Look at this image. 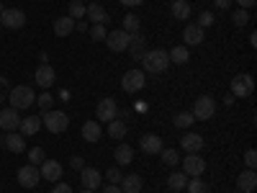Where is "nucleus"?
<instances>
[{
	"mask_svg": "<svg viewBox=\"0 0 257 193\" xmlns=\"http://www.w3.org/2000/svg\"><path fill=\"white\" fill-rule=\"evenodd\" d=\"M144 85H147V72H142V70H128L121 77V88L126 93H139Z\"/></svg>",
	"mask_w": 257,
	"mask_h": 193,
	"instance_id": "39448f33",
	"label": "nucleus"
},
{
	"mask_svg": "<svg viewBox=\"0 0 257 193\" xmlns=\"http://www.w3.org/2000/svg\"><path fill=\"white\" fill-rule=\"evenodd\" d=\"M237 3H239V8H244V11H247V8H252V6L257 3V0H237Z\"/></svg>",
	"mask_w": 257,
	"mask_h": 193,
	"instance_id": "8fccbe9b",
	"label": "nucleus"
},
{
	"mask_svg": "<svg viewBox=\"0 0 257 193\" xmlns=\"http://www.w3.org/2000/svg\"><path fill=\"white\" fill-rule=\"evenodd\" d=\"M244 165H247V170L257 167V152H254V149H247V152H244Z\"/></svg>",
	"mask_w": 257,
	"mask_h": 193,
	"instance_id": "a19ab883",
	"label": "nucleus"
},
{
	"mask_svg": "<svg viewBox=\"0 0 257 193\" xmlns=\"http://www.w3.org/2000/svg\"><path fill=\"white\" fill-rule=\"evenodd\" d=\"M237 188H239L242 193H252V190L257 188V175H254V170H244V173H239Z\"/></svg>",
	"mask_w": 257,
	"mask_h": 193,
	"instance_id": "4be33fe9",
	"label": "nucleus"
},
{
	"mask_svg": "<svg viewBox=\"0 0 257 193\" xmlns=\"http://www.w3.org/2000/svg\"><path fill=\"white\" fill-rule=\"evenodd\" d=\"M126 52L132 54V59H142V54L147 52V41H144V36L139 31L132 34V41H128V49Z\"/></svg>",
	"mask_w": 257,
	"mask_h": 193,
	"instance_id": "6ab92c4d",
	"label": "nucleus"
},
{
	"mask_svg": "<svg viewBox=\"0 0 257 193\" xmlns=\"http://www.w3.org/2000/svg\"><path fill=\"white\" fill-rule=\"evenodd\" d=\"M231 21H234V26H247V24H249V13H247L244 8H239V11H234Z\"/></svg>",
	"mask_w": 257,
	"mask_h": 193,
	"instance_id": "e433bc0d",
	"label": "nucleus"
},
{
	"mask_svg": "<svg viewBox=\"0 0 257 193\" xmlns=\"http://www.w3.org/2000/svg\"><path fill=\"white\" fill-rule=\"evenodd\" d=\"M213 6H216V8H221V11H226V8L231 6V0H213Z\"/></svg>",
	"mask_w": 257,
	"mask_h": 193,
	"instance_id": "de8ad7c7",
	"label": "nucleus"
},
{
	"mask_svg": "<svg viewBox=\"0 0 257 193\" xmlns=\"http://www.w3.org/2000/svg\"><path fill=\"white\" fill-rule=\"evenodd\" d=\"M128 41H132V34H126L123 29H116L111 34H105V44H108L111 52H126Z\"/></svg>",
	"mask_w": 257,
	"mask_h": 193,
	"instance_id": "9d476101",
	"label": "nucleus"
},
{
	"mask_svg": "<svg viewBox=\"0 0 257 193\" xmlns=\"http://www.w3.org/2000/svg\"><path fill=\"white\" fill-rule=\"evenodd\" d=\"M72 31H75V21L70 16H62V18L54 21V34L57 36H70Z\"/></svg>",
	"mask_w": 257,
	"mask_h": 193,
	"instance_id": "a878e982",
	"label": "nucleus"
},
{
	"mask_svg": "<svg viewBox=\"0 0 257 193\" xmlns=\"http://www.w3.org/2000/svg\"><path fill=\"white\" fill-rule=\"evenodd\" d=\"M41 126H47L52 134H62V132H67V126H70V116L64 114V111H44L41 114Z\"/></svg>",
	"mask_w": 257,
	"mask_h": 193,
	"instance_id": "7ed1b4c3",
	"label": "nucleus"
},
{
	"mask_svg": "<svg viewBox=\"0 0 257 193\" xmlns=\"http://www.w3.org/2000/svg\"><path fill=\"white\" fill-rule=\"evenodd\" d=\"M21 126V116L16 109H3L0 111V129H6V132H18Z\"/></svg>",
	"mask_w": 257,
	"mask_h": 193,
	"instance_id": "ddd939ff",
	"label": "nucleus"
},
{
	"mask_svg": "<svg viewBox=\"0 0 257 193\" xmlns=\"http://www.w3.org/2000/svg\"><path fill=\"white\" fill-rule=\"evenodd\" d=\"M105 178H108V183H116V185H118L123 175H121V170H118V167H111L108 173H105Z\"/></svg>",
	"mask_w": 257,
	"mask_h": 193,
	"instance_id": "79ce46f5",
	"label": "nucleus"
},
{
	"mask_svg": "<svg viewBox=\"0 0 257 193\" xmlns=\"http://www.w3.org/2000/svg\"><path fill=\"white\" fill-rule=\"evenodd\" d=\"M8 98H11V109H16V111L31 109L34 101H36V95H34V90L29 88V85H16V88H11Z\"/></svg>",
	"mask_w": 257,
	"mask_h": 193,
	"instance_id": "f03ea898",
	"label": "nucleus"
},
{
	"mask_svg": "<svg viewBox=\"0 0 257 193\" xmlns=\"http://www.w3.org/2000/svg\"><path fill=\"white\" fill-rule=\"evenodd\" d=\"M29 160H31V165H41V162H44V149H41V147L29 149Z\"/></svg>",
	"mask_w": 257,
	"mask_h": 193,
	"instance_id": "58836bf2",
	"label": "nucleus"
},
{
	"mask_svg": "<svg viewBox=\"0 0 257 193\" xmlns=\"http://www.w3.org/2000/svg\"><path fill=\"white\" fill-rule=\"evenodd\" d=\"M75 29H77V31H88L90 26H88V24H85V21H75Z\"/></svg>",
	"mask_w": 257,
	"mask_h": 193,
	"instance_id": "3c124183",
	"label": "nucleus"
},
{
	"mask_svg": "<svg viewBox=\"0 0 257 193\" xmlns=\"http://www.w3.org/2000/svg\"><path fill=\"white\" fill-rule=\"evenodd\" d=\"M36 103H39V109H41V114H44V111H52V106H54V95L52 93H41L39 98H36Z\"/></svg>",
	"mask_w": 257,
	"mask_h": 193,
	"instance_id": "c9c22d12",
	"label": "nucleus"
},
{
	"mask_svg": "<svg viewBox=\"0 0 257 193\" xmlns=\"http://www.w3.org/2000/svg\"><path fill=\"white\" fill-rule=\"evenodd\" d=\"M180 147L185 149L188 155H190V152H201V149H203V137L196 134V132H188V134L180 139Z\"/></svg>",
	"mask_w": 257,
	"mask_h": 193,
	"instance_id": "f3484780",
	"label": "nucleus"
},
{
	"mask_svg": "<svg viewBox=\"0 0 257 193\" xmlns=\"http://www.w3.org/2000/svg\"><path fill=\"white\" fill-rule=\"evenodd\" d=\"M52 193H72V185L70 183H54Z\"/></svg>",
	"mask_w": 257,
	"mask_h": 193,
	"instance_id": "c03bdc74",
	"label": "nucleus"
},
{
	"mask_svg": "<svg viewBox=\"0 0 257 193\" xmlns=\"http://www.w3.org/2000/svg\"><path fill=\"white\" fill-rule=\"evenodd\" d=\"M123 31H126V34H137V31H139V16L126 13V16H123Z\"/></svg>",
	"mask_w": 257,
	"mask_h": 193,
	"instance_id": "2f4dec72",
	"label": "nucleus"
},
{
	"mask_svg": "<svg viewBox=\"0 0 257 193\" xmlns=\"http://www.w3.org/2000/svg\"><path fill=\"white\" fill-rule=\"evenodd\" d=\"M180 162H183V173H185L188 178H201V175L206 173V160H201L198 152L185 155Z\"/></svg>",
	"mask_w": 257,
	"mask_h": 193,
	"instance_id": "423d86ee",
	"label": "nucleus"
},
{
	"mask_svg": "<svg viewBox=\"0 0 257 193\" xmlns=\"http://www.w3.org/2000/svg\"><path fill=\"white\" fill-rule=\"evenodd\" d=\"M118 188H121V193H139V190L144 188V180L134 173V175H126V178H121Z\"/></svg>",
	"mask_w": 257,
	"mask_h": 193,
	"instance_id": "5701e85b",
	"label": "nucleus"
},
{
	"mask_svg": "<svg viewBox=\"0 0 257 193\" xmlns=\"http://www.w3.org/2000/svg\"><path fill=\"white\" fill-rule=\"evenodd\" d=\"M190 114H193L196 121H208V119H213V114H216V101H213L211 95H201Z\"/></svg>",
	"mask_w": 257,
	"mask_h": 193,
	"instance_id": "20e7f679",
	"label": "nucleus"
},
{
	"mask_svg": "<svg viewBox=\"0 0 257 193\" xmlns=\"http://www.w3.org/2000/svg\"><path fill=\"white\" fill-rule=\"evenodd\" d=\"M34 77H36V85H39V88H44V90H49L54 85V70L49 67V64H41Z\"/></svg>",
	"mask_w": 257,
	"mask_h": 193,
	"instance_id": "a211bd4d",
	"label": "nucleus"
},
{
	"mask_svg": "<svg viewBox=\"0 0 257 193\" xmlns=\"http://www.w3.org/2000/svg\"><path fill=\"white\" fill-rule=\"evenodd\" d=\"M126 132H128V129H126V124H123L121 119L108 121V134H111L113 139H123V137H126Z\"/></svg>",
	"mask_w": 257,
	"mask_h": 193,
	"instance_id": "c85d7f7f",
	"label": "nucleus"
},
{
	"mask_svg": "<svg viewBox=\"0 0 257 193\" xmlns=\"http://www.w3.org/2000/svg\"><path fill=\"white\" fill-rule=\"evenodd\" d=\"M185 190H188V193H208V185H206L201 178H193V180L188 178V183H185Z\"/></svg>",
	"mask_w": 257,
	"mask_h": 193,
	"instance_id": "473e14b6",
	"label": "nucleus"
},
{
	"mask_svg": "<svg viewBox=\"0 0 257 193\" xmlns=\"http://www.w3.org/2000/svg\"><path fill=\"white\" fill-rule=\"evenodd\" d=\"M162 162L165 165H170V167H175V165H180V155H178V149H162Z\"/></svg>",
	"mask_w": 257,
	"mask_h": 193,
	"instance_id": "f704fd0d",
	"label": "nucleus"
},
{
	"mask_svg": "<svg viewBox=\"0 0 257 193\" xmlns=\"http://www.w3.org/2000/svg\"><path fill=\"white\" fill-rule=\"evenodd\" d=\"M0 88H8V80L6 77H0ZM0 101H3V95H0Z\"/></svg>",
	"mask_w": 257,
	"mask_h": 193,
	"instance_id": "864d4df0",
	"label": "nucleus"
},
{
	"mask_svg": "<svg viewBox=\"0 0 257 193\" xmlns=\"http://www.w3.org/2000/svg\"><path fill=\"white\" fill-rule=\"evenodd\" d=\"M0 147H3V149H6V134H3V137H0Z\"/></svg>",
	"mask_w": 257,
	"mask_h": 193,
	"instance_id": "5fc2aeb1",
	"label": "nucleus"
},
{
	"mask_svg": "<svg viewBox=\"0 0 257 193\" xmlns=\"http://www.w3.org/2000/svg\"><path fill=\"white\" fill-rule=\"evenodd\" d=\"M173 16L178 21L190 18V3H188V0H175V3H173Z\"/></svg>",
	"mask_w": 257,
	"mask_h": 193,
	"instance_id": "cd10ccee",
	"label": "nucleus"
},
{
	"mask_svg": "<svg viewBox=\"0 0 257 193\" xmlns=\"http://www.w3.org/2000/svg\"><path fill=\"white\" fill-rule=\"evenodd\" d=\"M116 162L123 167V165H132L134 162V149L128 144H118L116 147Z\"/></svg>",
	"mask_w": 257,
	"mask_h": 193,
	"instance_id": "bb28decb",
	"label": "nucleus"
},
{
	"mask_svg": "<svg viewBox=\"0 0 257 193\" xmlns=\"http://www.w3.org/2000/svg\"><path fill=\"white\" fill-rule=\"evenodd\" d=\"M183 41L188 47H193V44H201L203 41V29L198 26V24H190V26H185V31H183Z\"/></svg>",
	"mask_w": 257,
	"mask_h": 193,
	"instance_id": "b1692460",
	"label": "nucleus"
},
{
	"mask_svg": "<svg viewBox=\"0 0 257 193\" xmlns=\"http://www.w3.org/2000/svg\"><path fill=\"white\" fill-rule=\"evenodd\" d=\"M85 8H88L85 3H80V0H72V3H70V18H72V21H82V18H85Z\"/></svg>",
	"mask_w": 257,
	"mask_h": 193,
	"instance_id": "72a5a7b5",
	"label": "nucleus"
},
{
	"mask_svg": "<svg viewBox=\"0 0 257 193\" xmlns=\"http://www.w3.org/2000/svg\"><path fill=\"white\" fill-rule=\"evenodd\" d=\"M85 16H88L90 21H93V26H105L111 21V16H108V11H105L103 6H98V3H90L88 8H85Z\"/></svg>",
	"mask_w": 257,
	"mask_h": 193,
	"instance_id": "2eb2a0df",
	"label": "nucleus"
},
{
	"mask_svg": "<svg viewBox=\"0 0 257 193\" xmlns=\"http://www.w3.org/2000/svg\"><path fill=\"white\" fill-rule=\"evenodd\" d=\"M167 54H170V62H175V64H185V62L190 59L188 47H175L173 52H167Z\"/></svg>",
	"mask_w": 257,
	"mask_h": 193,
	"instance_id": "7c9ffc66",
	"label": "nucleus"
},
{
	"mask_svg": "<svg viewBox=\"0 0 257 193\" xmlns=\"http://www.w3.org/2000/svg\"><path fill=\"white\" fill-rule=\"evenodd\" d=\"M139 149L144 155H160L162 152V139L157 134H144L139 139Z\"/></svg>",
	"mask_w": 257,
	"mask_h": 193,
	"instance_id": "4468645a",
	"label": "nucleus"
},
{
	"mask_svg": "<svg viewBox=\"0 0 257 193\" xmlns=\"http://www.w3.org/2000/svg\"><path fill=\"white\" fill-rule=\"evenodd\" d=\"M41 129V116H26V119H21V126H18V134H24V137H34L36 132Z\"/></svg>",
	"mask_w": 257,
	"mask_h": 193,
	"instance_id": "412c9836",
	"label": "nucleus"
},
{
	"mask_svg": "<svg viewBox=\"0 0 257 193\" xmlns=\"http://www.w3.org/2000/svg\"><path fill=\"white\" fill-rule=\"evenodd\" d=\"M0 31H3V26H0Z\"/></svg>",
	"mask_w": 257,
	"mask_h": 193,
	"instance_id": "13d9d810",
	"label": "nucleus"
},
{
	"mask_svg": "<svg viewBox=\"0 0 257 193\" xmlns=\"http://www.w3.org/2000/svg\"><path fill=\"white\" fill-rule=\"evenodd\" d=\"M252 90H254L252 75H237L231 80V95L234 98H247V95H252Z\"/></svg>",
	"mask_w": 257,
	"mask_h": 193,
	"instance_id": "1a4fd4ad",
	"label": "nucleus"
},
{
	"mask_svg": "<svg viewBox=\"0 0 257 193\" xmlns=\"http://www.w3.org/2000/svg\"><path fill=\"white\" fill-rule=\"evenodd\" d=\"M39 173H41V178H44V180L57 183V180H62L64 167H62L57 160H44V162H41V167H39Z\"/></svg>",
	"mask_w": 257,
	"mask_h": 193,
	"instance_id": "f8f14e48",
	"label": "nucleus"
},
{
	"mask_svg": "<svg viewBox=\"0 0 257 193\" xmlns=\"http://www.w3.org/2000/svg\"><path fill=\"white\" fill-rule=\"evenodd\" d=\"M103 193H121V188H118L116 183H108V185L103 188Z\"/></svg>",
	"mask_w": 257,
	"mask_h": 193,
	"instance_id": "09e8293b",
	"label": "nucleus"
},
{
	"mask_svg": "<svg viewBox=\"0 0 257 193\" xmlns=\"http://www.w3.org/2000/svg\"><path fill=\"white\" fill-rule=\"evenodd\" d=\"M95 121H113V119H118V106H116V101L113 98H100L98 101V109H95Z\"/></svg>",
	"mask_w": 257,
	"mask_h": 193,
	"instance_id": "6e6552de",
	"label": "nucleus"
},
{
	"mask_svg": "<svg viewBox=\"0 0 257 193\" xmlns=\"http://www.w3.org/2000/svg\"><path fill=\"white\" fill-rule=\"evenodd\" d=\"M0 26H6V29H24L26 26V13L21 11V8H6L3 16H0Z\"/></svg>",
	"mask_w": 257,
	"mask_h": 193,
	"instance_id": "0eeeda50",
	"label": "nucleus"
},
{
	"mask_svg": "<svg viewBox=\"0 0 257 193\" xmlns=\"http://www.w3.org/2000/svg\"><path fill=\"white\" fill-rule=\"evenodd\" d=\"M82 193H93V190H82Z\"/></svg>",
	"mask_w": 257,
	"mask_h": 193,
	"instance_id": "4d7b16f0",
	"label": "nucleus"
},
{
	"mask_svg": "<svg viewBox=\"0 0 257 193\" xmlns=\"http://www.w3.org/2000/svg\"><path fill=\"white\" fill-rule=\"evenodd\" d=\"M185 183H188V175L185 173H173L167 178V188L170 190H185Z\"/></svg>",
	"mask_w": 257,
	"mask_h": 193,
	"instance_id": "c756f323",
	"label": "nucleus"
},
{
	"mask_svg": "<svg viewBox=\"0 0 257 193\" xmlns=\"http://www.w3.org/2000/svg\"><path fill=\"white\" fill-rule=\"evenodd\" d=\"M80 183L85 185V190H95L98 183H100L98 167H82V170H80Z\"/></svg>",
	"mask_w": 257,
	"mask_h": 193,
	"instance_id": "dca6fc26",
	"label": "nucleus"
},
{
	"mask_svg": "<svg viewBox=\"0 0 257 193\" xmlns=\"http://www.w3.org/2000/svg\"><path fill=\"white\" fill-rule=\"evenodd\" d=\"M211 24H213V13H211V11H203V13H201V21H198V26L206 29V26H211Z\"/></svg>",
	"mask_w": 257,
	"mask_h": 193,
	"instance_id": "37998d69",
	"label": "nucleus"
},
{
	"mask_svg": "<svg viewBox=\"0 0 257 193\" xmlns=\"http://www.w3.org/2000/svg\"><path fill=\"white\" fill-rule=\"evenodd\" d=\"M100 134H103L100 121L90 119V121H85V124H82V139H85V142H98Z\"/></svg>",
	"mask_w": 257,
	"mask_h": 193,
	"instance_id": "aec40b11",
	"label": "nucleus"
},
{
	"mask_svg": "<svg viewBox=\"0 0 257 193\" xmlns=\"http://www.w3.org/2000/svg\"><path fill=\"white\" fill-rule=\"evenodd\" d=\"M3 11H6V6H3V3H0V16H3Z\"/></svg>",
	"mask_w": 257,
	"mask_h": 193,
	"instance_id": "6e6d98bb",
	"label": "nucleus"
},
{
	"mask_svg": "<svg viewBox=\"0 0 257 193\" xmlns=\"http://www.w3.org/2000/svg\"><path fill=\"white\" fill-rule=\"evenodd\" d=\"M167 67H170V54L165 49H147L142 54V72L162 75Z\"/></svg>",
	"mask_w": 257,
	"mask_h": 193,
	"instance_id": "f257e3e1",
	"label": "nucleus"
},
{
	"mask_svg": "<svg viewBox=\"0 0 257 193\" xmlns=\"http://www.w3.org/2000/svg\"><path fill=\"white\" fill-rule=\"evenodd\" d=\"M193 121H196V119H193V114H178L175 116V126L178 129H188V126H193Z\"/></svg>",
	"mask_w": 257,
	"mask_h": 193,
	"instance_id": "4c0bfd02",
	"label": "nucleus"
},
{
	"mask_svg": "<svg viewBox=\"0 0 257 193\" xmlns=\"http://www.w3.org/2000/svg\"><path fill=\"white\" fill-rule=\"evenodd\" d=\"M6 149H11V152H16V155H21V152L26 149V137L18 134V132L6 134Z\"/></svg>",
	"mask_w": 257,
	"mask_h": 193,
	"instance_id": "393cba45",
	"label": "nucleus"
},
{
	"mask_svg": "<svg viewBox=\"0 0 257 193\" xmlns=\"http://www.w3.org/2000/svg\"><path fill=\"white\" fill-rule=\"evenodd\" d=\"M88 31H90V39L93 41H105V34H108V31H105V26H100V24L98 26H90Z\"/></svg>",
	"mask_w": 257,
	"mask_h": 193,
	"instance_id": "ea45409f",
	"label": "nucleus"
},
{
	"mask_svg": "<svg viewBox=\"0 0 257 193\" xmlns=\"http://www.w3.org/2000/svg\"><path fill=\"white\" fill-rule=\"evenodd\" d=\"M39 59H41V64H49V54H47V52H41Z\"/></svg>",
	"mask_w": 257,
	"mask_h": 193,
	"instance_id": "603ef678",
	"label": "nucleus"
},
{
	"mask_svg": "<svg viewBox=\"0 0 257 193\" xmlns=\"http://www.w3.org/2000/svg\"><path fill=\"white\" fill-rule=\"evenodd\" d=\"M39 180H41V173H39L36 165H24V167L18 170V183L24 185V188H36Z\"/></svg>",
	"mask_w": 257,
	"mask_h": 193,
	"instance_id": "9b49d317",
	"label": "nucleus"
},
{
	"mask_svg": "<svg viewBox=\"0 0 257 193\" xmlns=\"http://www.w3.org/2000/svg\"><path fill=\"white\" fill-rule=\"evenodd\" d=\"M70 167H72V170H82V167H85V160H82L80 155H75V157L70 160Z\"/></svg>",
	"mask_w": 257,
	"mask_h": 193,
	"instance_id": "a18cd8bd",
	"label": "nucleus"
},
{
	"mask_svg": "<svg viewBox=\"0 0 257 193\" xmlns=\"http://www.w3.org/2000/svg\"><path fill=\"white\" fill-rule=\"evenodd\" d=\"M121 6H126V8H134V6H142L144 0H118Z\"/></svg>",
	"mask_w": 257,
	"mask_h": 193,
	"instance_id": "49530a36",
	"label": "nucleus"
}]
</instances>
